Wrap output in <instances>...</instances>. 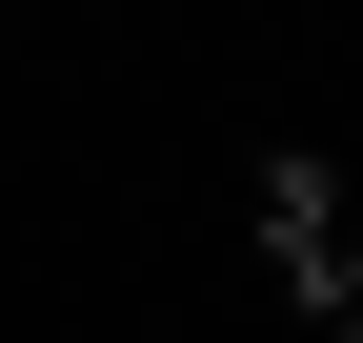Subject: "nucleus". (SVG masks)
Returning <instances> with one entry per match:
<instances>
[{"mask_svg":"<svg viewBox=\"0 0 363 343\" xmlns=\"http://www.w3.org/2000/svg\"><path fill=\"white\" fill-rule=\"evenodd\" d=\"M262 263H283L323 323L363 303V223H343V182H323V162H283V182H262Z\"/></svg>","mask_w":363,"mask_h":343,"instance_id":"f257e3e1","label":"nucleus"},{"mask_svg":"<svg viewBox=\"0 0 363 343\" xmlns=\"http://www.w3.org/2000/svg\"><path fill=\"white\" fill-rule=\"evenodd\" d=\"M323 343H363V303H343V323H323Z\"/></svg>","mask_w":363,"mask_h":343,"instance_id":"f03ea898","label":"nucleus"}]
</instances>
